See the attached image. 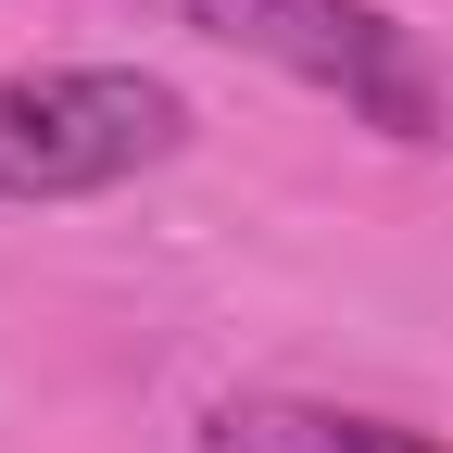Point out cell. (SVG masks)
I'll use <instances>...</instances> for the list:
<instances>
[{"mask_svg": "<svg viewBox=\"0 0 453 453\" xmlns=\"http://www.w3.org/2000/svg\"><path fill=\"white\" fill-rule=\"evenodd\" d=\"M189 139V101L139 64H38L0 76V202H88L151 177Z\"/></svg>", "mask_w": 453, "mask_h": 453, "instance_id": "cell-1", "label": "cell"}, {"mask_svg": "<svg viewBox=\"0 0 453 453\" xmlns=\"http://www.w3.org/2000/svg\"><path fill=\"white\" fill-rule=\"evenodd\" d=\"M151 13L252 50V64L303 76V88H340L390 139H441V113H453V76L428 64V38L403 13H378V0H151Z\"/></svg>", "mask_w": 453, "mask_h": 453, "instance_id": "cell-2", "label": "cell"}, {"mask_svg": "<svg viewBox=\"0 0 453 453\" xmlns=\"http://www.w3.org/2000/svg\"><path fill=\"white\" fill-rule=\"evenodd\" d=\"M214 453H441V441L390 428V416H353V403H226Z\"/></svg>", "mask_w": 453, "mask_h": 453, "instance_id": "cell-3", "label": "cell"}]
</instances>
